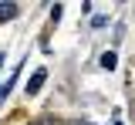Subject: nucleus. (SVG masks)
<instances>
[{
	"label": "nucleus",
	"instance_id": "nucleus-1",
	"mask_svg": "<svg viewBox=\"0 0 135 125\" xmlns=\"http://www.w3.org/2000/svg\"><path fill=\"white\" fill-rule=\"evenodd\" d=\"M44 81H47V71H44V68H37V71L31 74V81H27V91H24V95H37Z\"/></svg>",
	"mask_w": 135,
	"mask_h": 125
},
{
	"label": "nucleus",
	"instance_id": "nucleus-2",
	"mask_svg": "<svg viewBox=\"0 0 135 125\" xmlns=\"http://www.w3.org/2000/svg\"><path fill=\"white\" fill-rule=\"evenodd\" d=\"M17 17V3H0V20H14Z\"/></svg>",
	"mask_w": 135,
	"mask_h": 125
},
{
	"label": "nucleus",
	"instance_id": "nucleus-3",
	"mask_svg": "<svg viewBox=\"0 0 135 125\" xmlns=\"http://www.w3.org/2000/svg\"><path fill=\"white\" fill-rule=\"evenodd\" d=\"M115 64H118V57H115V51H105V54H101V68H105V71H112Z\"/></svg>",
	"mask_w": 135,
	"mask_h": 125
},
{
	"label": "nucleus",
	"instance_id": "nucleus-4",
	"mask_svg": "<svg viewBox=\"0 0 135 125\" xmlns=\"http://www.w3.org/2000/svg\"><path fill=\"white\" fill-rule=\"evenodd\" d=\"M34 125H51V122H47V118H41V122H34Z\"/></svg>",
	"mask_w": 135,
	"mask_h": 125
},
{
	"label": "nucleus",
	"instance_id": "nucleus-5",
	"mask_svg": "<svg viewBox=\"0 0 135 125\" xmlns=\"http://www.w3.org/2000/svg\"><path fill=\"white\" fill-rule=\"evenodd\" d=\"M112 125H122V118H118V115H115V122H112Z\"/></svg>",
	"mask_w": 135,
	"mask_h": 125
},
{
	"label": "nucleus",
	"instance_id": "nucleus-6",
	"mask_svg": "<svg viewBox=\"0 0 135 125\" xmlns=\"http://www.w3.org/2000/svg\"><path fill=\"white\" fill-rule=\"evenodd\" d=\"M0 68H3V54H0Z\"/></svg>",
	"mask_w": 135,
	"mask_h": 125
},
{
	"label": "nucleus",
	"instance_id": "nucleus-7",
	"mask_svg": "<svg viewBox=\"0 0 135 125\" xmlns=\"http://www.w3.org/2000/svg\"><path fill=\"white\" fill-rule=\"evenodd\" d=\"M81 125H84V122H81Z\"/></svg>",
	"mask_w": 135,
	"mask_h": 125
}]
</instances>
